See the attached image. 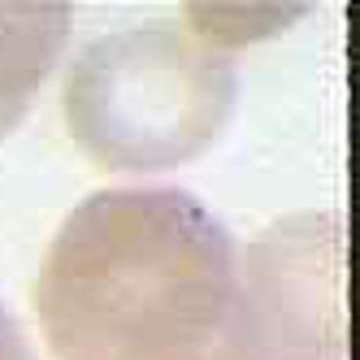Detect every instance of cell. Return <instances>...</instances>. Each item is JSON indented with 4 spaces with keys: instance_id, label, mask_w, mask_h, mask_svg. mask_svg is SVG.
Masks as SVG:
<instances>
[{
    "instance_id": "obj_5",
    "label": "cell",
    "mask_w": 360,
    "mask_h": 360,
    "mask_svg": "<svg viewBox=\"0 0 360 360\" xmlns=\"http://www.w3.org/2000/svg\"><path fill=\"white\" fill-rule=\"evenodd\" d=\"M0 360H31L27 339H22V330L5 304H0Z\"/></svg>"
},
{
    "instance_id": "obj_3",
    "label": "cell",
    "mask_w": 360,
    "mask_h": 360,
    "mask_svg": "<svg viewBox=\"0 0 360 360\" xmlns=\"http://www.w3.org/2000/svg\"><path fill=\"white\" fill-rule=\"evenodd\" d=\"M278 261L265 269L256 256V282L269 304V330L274 343L265 360H343L339 343V304H334V261L326 243L269 248Z\"/></svg>"
},
{
    "instance_id": "obj_2",
    "label": "cell",
    "mask_w": 360,
    "mask_h": 360,
    "mask_svg": "<svg viewBox=\"0 0 360 360\" xmlns=\"http://www.w3.org/2000/svg\"><path fill=\"white\" fill-rule=\"evenodd\" d=\"M226 48L187 22H143L83 48L65 79V126L105 169H169L200 157L235 109Z\"/></svg>"
},
{
    "instance_id": "obj_1",
    "label": "cell",
    "mask_w": 360,
    "mask_h": 360,
    "mask_svg": "<svg viewBox=\"0 0 360 360\" xmlns=\"http://www.w3.org/2000/svg\"><path fill=\"white\" fill-rule=\"evenodd\" d=\"M61 360H265L274 330L256 274L178 187H109L65 217L35 278Z\"/></svg>"
},
{
    "instance_id": "obj_4",
    "label": "cell",
    "mask_w": 360,
    "mask_h": 360,
    "mask_svg": "<svg viewBox=\"0 0 360 360\" xmlns=\"http://www.w3.org/2000/svg\"><path fill=\"white\" fill-rule=\"evenodd\" d=\"M70 35V5H0V135L27 113Z\"/></svg>"
}]
</instances>
